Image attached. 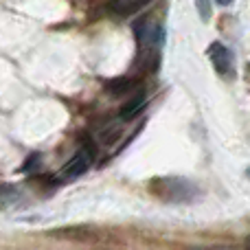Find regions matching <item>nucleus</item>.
<instances>
[{"instance_id":"nucleus-3","label":"nucleus","mask_w":250,"mask_h":250,"mask_svg":"<svg viewBox=\"0 0 250 250\" xmlns=\"http://www.w3.org/2000/svg\"><path fill=\"white\" fill-rule=\"evenodd\" d=\"M90 149H79L77 154L73 156V158L68 160V163L64 165V169H62V178H66V180H73V178H79L83 176V173L88 171V167H90L92 158H90Z\"/></svg>"},{"instance_id":"nucleus-12","label":"nucleus","mask_w":250,"mask_h":250,"mask_svg":"<svg viewBox=\"0 0 250 250\" xmlns=\"http://www.w3.org/2000/svg\"><path fill=\"white\" fill-rule=\"evenodd\" d=\"M248 176H250V169H248Z\"/></svg>"},{"instance_id":"nucleus-4","label":"nucleus","mask_w":250,"mask_h":250,"mask_svg":"<svg viewBox=\"0 0 250 250\" xmlns=\"http://www.w3.org/2000/svg\"><path fill=\"white\" fill-rule=\"evenodd\" d=\"M141 83V77H117L114 82H108V92L114 97H121V95H127L129 90H134V88Z\"/></svg>"},{"instance_id":"nucleus-6","label":"nucleus","mask_w":250,"mask_h":250,"mask_svg":"<svg viewBox=\"0 0 250 250\" xmlns=\"http://www.w3.org/2000/svg\"><path fill=\"white\" fill-rule=\"evenodd\" d=\"M147 2H151V0H114V2L110 4V9H112L117 16H129V13L138 11L141 7H145Z\"/></svg>"},{"instance_id":"nucleus-11","label":"nucleus","mask_w":250,"mask_h":250,"mask_svg":"<svg viewBox=\"0 0 250 250\" xmlns=\"http://www.w3.org/2000/svg\"><path fill=\"white\" fill-rule=\"evenodd\" d=\"M244 246H246V248L250 250V235H248V237H246V242H244Z\"/></svg>"},{"instance_id":"nucleus-2","label":"nucleus","mask_w":250,"mask_h":250,"mask_svg":"<svg viewBox=\"0 0 250 250\" xmlns=\"http://www.w3.org/2000/svg\"><path fill=\"white\" fill-rule=\"evenodd\" d=\"M207 55H208V60H211L217 75L226 77V75L233 73V53H230L229 46H224L222 42H213L211 46L207 48Z\"/></svg>"},{"instance_id":"nucleus-8","label":"nucleus","mask_w":250,"mask_h":250,"mask_svg":"<svg viewBox=\"0 0 250 250\" xmlns=\"http://www.w3.org/2000/svg\"><path fill=\"white\" fill-rule=\"evenodd\" d=\"M195 9H198V16L200 20H211L213 16V7H211V0H195Z\"/></svg>"},{"instance_id":"nucleus-9","label":"nucleus","mask_w":250,"mask_h":250,"mask_svg":"<svg viewBox=\"0 0 250 250\" xmlns=\"http://www.w3.org/2000/svg\"><path fill=\"white\" fill-rule=\"evenodd\" d=\"M244 77H246V82L250 83V64H246V68H244Z\"/></svg>"},{"instance_id":"nucleus-10","label":"nucleus","mask_w":250,"mask_h":250,"mask_svg":"<svg viewBox=\"0 0 250 250\" xmlns=\"http://www.w3.org/2000/svg\"><path fill=\"white\" fill-rule=\"evenodd\" d=\"M215 2H217V4H222V7H229V4L233 2V0H215Z\"/></svg>"},{"instance_id":"nucleus-5","label":"nucleus","mask_w":250,"mask_h":250,"mask_svg":"<svg viewBox=\"0 0 250 250\" xmlns=\"http://www.w3.org/2000/svg\"><path fill=\"white\" fill-rule=\"evenodd\" d=\"M143 108H145V95H143V92H136V97H134V99H129L127 104L121 108L119 119H121V121H129V119L136 117Z\"/></svg>"},{"instance_id":"nucleus-1","label":"nucleus","mask_w":250,"mask_h":250,"mask_svg":"<svg viewBox=\"0 0 250 250\" xmlns=\"http://www.w3.org/2000/svg\"><path fill=\"white\" fill-rule=\"evenodd\" d=\"M154 198H158L160 202H191L200 195V189L187 178L178 176H165V178H154L147 185Z\"/></svg>"},{"instance_id":"nucleus-7","label":"nucleus","mask_w":250,"mask_h":250,"mask_svg":"<svg viewBox=\"0 0 250 250\" xmlns=\"http://www.w3.org/2000/svg\"><path fill=\"white\" fill-rule=\"evenodd\" d=\"M92 233H95V229H90V226H68V229L53 230L55 237H75V239H86Z\"/></svg>"}]
</instances>
